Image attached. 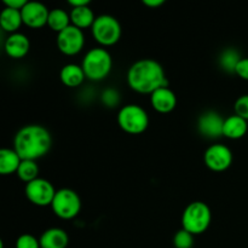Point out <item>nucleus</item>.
I'll return each mask as SVG.
<instances>
[{"instance_id":"obj_15","label":"nucleus","mask_w":248,"mask_h":248,"mask_svg":"<svg viewBox=\"0 0 248 248\" xmlns=\"http://www.w3.org/2000/svg\"><path fill=\"white\" fill-rule=\"evenodd\" d=\"M41 248H67L69 244V236L62 228H50L41 234Z\"/></svg>"},{"instance_id":"obj_30","label":"nucleus","mask_w":248,"mask_h":248,"mask_svg":"<svg viewBox=\"0 0 248 248\" xmlns=\"http://www.w3.org/2000/svg\"><path fill=\"white\" fill-rule=\"evenodd\" d=\"M143 4L148 7H159L165 4V0H143Z\"/></svg>"},{"instance_id":"obj_26","label":"nucleus","mask_w":248,"mask_h":248,"mask_svg":"<svg viewBox=\"0 0 248 248\" xmlns=\"http://www.w3.org/2000/svg\"><path fill=\"white\" fill-rule=\"evenodd\" d=\"M16 248H41L40 241L31 234H22L17 237Z\"/></svg>"},{"instance_id":"obj_22","label":"nucleus","mask_w":248,"mask_h":248,"mask_svg":"<svg viewBox=\"0 0 248 248\" xmlns=\"http://www.w3.org/2000/svg\"><path fill=\"white\" fill-rule=\"evenodd\" d=\"M241 56H240L239 51L236 48L228 47L220 52L218 62H219L220 68L227 73H235L237 64L241 61Z\"/></svg>"},{"instance_id":"obj_5","label":"nucleus","mask_w":248,"mask_h":248,"mask_svg":"<svg viewBox=\"0 0 248 248\" xmlns=\"http://www.w3.org/2000/svg\"><path fill=\"white\" fill-rule=\"evenodd\" d=\"M118 124L125 132L140 135L149 126V115L140 104H126L119 110Z\"/></svg>"},{"instance_id":"obj_11","label":"nucleus","mask_w":248,"mask_h":248,"mask_svg":"<svg viewBox=\"0 0 248 248\" xmlns=\"http://www.w3.org/2000/svg\"><path fill=\"white\" fill-rule=\"evenodd\" d=\"M225 119L215 110H208L201 114L198 119V130L203 137L215 140L223 136V126Z\"/></svg>"},{"instance_id":"obj_7","label":"nucleus","mask_w":248,"mask_h":248,"mask_svg":"<svg viewBox=\"0 0 248 248\" xmlns=\"http://www.w3.org/2000/svg\"><path fill=\"white\" fill-rule=\"evenodd\" d=\"M51 208L61 219H73L81 210V199L73 189H58L51 203Z\"/></svg>"},{"instance_id":"obj_16","label":"nucleus","mask_w":248,"mask_h":248,"mask_svg":"<svg viewBox=\"0 0 248 248\" xmlns=\"http://www.w3.org/2000/svg\"><path fill=\"white\" fill-rule=\"evenodd\" d=\"M248 131V121L241 116L232 114L224 120L223 126V136L229 140H240L244 137Z\"/></svg>"},{"instance_id":"obj_19","label":"nucleus","mask_w":248,"mask_h":248,"mask_svg":"<svg viewBox=\"0 0 248 248\" xmlns=\"http://www.w3.org/2000/svg\"><path fill=\"white\" fill-rule=\"evenodd\" d=\"M22 159L14 148H2L0 150V173L2 176L16 173Z\"/></svg>"},{"instance_id":"obj_13","label":"nucleus","mask_w":248,"mask_h":248,"mask_svg":"<svg viewBox=\"0 0 248 248\" xmlns=\"http://www.w3.org/2000/svg\"><path fill=\"white\" fill-rule=\"evenodd\" d=\"M4 50L9 57L19 60L28 55L29 50H31V41L26 34L19 33V31L9 34L5 40Z\"/></svg>"},{"instance_id":"obj_28","label":"nucleus","mask_w":248,"mask_h":248,"mask_svg":"<svg viewBox=\"0 0 248 248\" xmlns=\"http://www.w3.org/2000/svg\"><path fill=\"white\" fill-rule=\"evenodd\" d=\"M235 74L241 78L242 80L248 81V57H242L235 69Z\"/></svg>"},{"instance_id":"obj_21","label":"nucleus","mask_w":248,"mask_h":248,"mask_svg":"<svg viewBox=\"0 0 248 248\" xmlns=\"http://www.w3.org/2000/svg\"><path fill=\"white\" fill-rule=\"evenodd\" d=\"M70 24H72V21H70L69 12L65 11L64 9H61V7L50 10L47 19V26L50 27V29H52L53 31L58 34L63 29L69 27Z\"/></svg>"},{"instance_id":"obj_20","label":"nucleus","mask_w":248,"mask_h":248,"mask_svg":"<svg viewBox=\"0 0 248 248\" xmlns=\"http://www.w3.org/2000/svg\"><path fill=\"white\" fill-rule=\"evenodd\" d=\"M70 21H72L73 26L78 27L80 29L89 28L92 27L94 19L97 16H94L93 10L90 7V5H85V6L79 7H72L69 11Z\"/></svg>"},{"instance_id":"obj_31","label":"nucleus","mask_w":248,"mask_h":248,"mask_svg":"<svg viewBox=\"0 0 248 248\" xmlns=\"http://www.w3.org/2000/svg\"><path fill=\"white\" fill-rule=\"evenodd\" d=\"M68 4L72 7H79V6H85V5H90L89 0H69Z\"/></svg>"},{"instance_id":"obj_8","label":"nucleus","mask_w":248,"mask_h":248,"mask_svg":"<svg viewBox=\"0 0 248 248\" xmlns=\"http://www.w3.org/2000/svg\"><path fill=\"white\" fill-rule=\"evenodd\" d=\"M56 189L50 181L45 178H36L26 184L24 194L33 205L39 207L51 206L56 195Z\"/></svg>"},{"instance_id":"obj_10","label":"nucleus","mask_w":248,"mask_h":248,"mask_svg":"<svg viewBox=\"0 0 248 248\" xmlns=\"http://www.w3.org/2000/svg\"><path fill=\"white\" fill-rule=\"evenodd\" d=\"M85 45V34L82 29L70 24L57 34L58 50L67 56H74L81 52Z\"/></svg>"},{"instance_id":"obj_6","label":"nucleus","mask_w":248,"mask_h":248,"mask_svg":"<svg viewBox=\"0 0 248 248\" xmlns=\"http://www.w3.org/2000/svg\"><path fill=\"white\" fill-rule=\"evenodd\" d=\"M91 31L94 40L103 47L115 45L120 40L123 29L118 18L111 15L103 14L96 17L91 27Z\"/></svg>"},{"instance_id":"obj_3","label":"nucleus","mask_w":248,"mask_h":248,"mask_svg":"<svg viewBox=\"0 0 248 248\" xmlns=\"http://www.w3.org/2000/svg\"><path fill=\"white\" fill-rule=\"evenodd\" d=\"M81 67L86 75V79L91 81H102L111 72L113 58L107 48L102 46L92 47L82 58Z\"/></svg>"},{"instance_id":"obj_9","label":"nucleus","mask_w":248,"mask_h":248,"mask_svg":"<svg viewBox=\"0 0 248 248\" xmlns=\"http://www.w3.org/2000/svg\"><path fill=\"white\" fill-rule=\"evenodd\" d=\"M234 160L232 149L222 143H215L206 149L203 161L210 170L215 172H223L229 169Z\"/></svg>"},{"instance_id":"obj_25","label":"nucleus","mask_w":248,"mask_h":248,"mask_svg":"<svg viewBox=\"0 0 248 248\" xmlns=\"http://www.w3.org/2000/svg\"><path fill=\"white\" fill-rule=\"evenodd\" d=\"M101 101L108 108H115L120 102V94H119L118 90L109 87L106 89L101 94Z\"/></svg>"},{"instance_id":"obj_23","label":"nucleus","mask_w":248,"mask_h":248,"mask_svg":"<svg viewBox=\"0 0 248 248\" xmlns=\"http://www.w3.org/2000/svg\"><path fill=\"white\" fill-rule=\"evenodd\" d=\"M39 171L40 170H39L36 161H34V160H22L16 174L21 181L26 182L27 184L29 182L34 181V179L39 178Z\"/></svg>"},{"instance_id":"obj_2","label":"nucleus","mask_w":248,"mask_h":248,"mask_svg":"<svg viewBox=\"0 0 248 248\" xmlns=\"http://www.w3.org/2000/svg\"><path fill=\"white\" fill-rule=\"evenodd\" d=\"M52 145V136L45 126L38 124L26 125L17 131L14 149L22 160H34L45 156Z\"/></svg>"},{"instance_id":"obj_29","label":"nucleus","mask_w":248,"mask_h":248,"mask_svg":"<svg viewBox=\"0 0 248 248\" xmlns=\"http://www.w3.org/2000/svg\"><path fill=\"white\" fill-rule=\"evenodd\" d=\"M26 4L27 0H4L5 6L11 7V9L15 10H22Z\"/></svg>"},{"instance_id":"obj_24","label":"nucleus","mask_w":248,"mask_h":248,"mask_svg":"<svg viewBox=\"0 0 248 248\" xmlns=\"http://www.w3.org/2000/svg\"><path fill=\"white\" fill-rule=\"evenodd\" d=\"M194 235L186 232L182 228L181 230L174 234L173 236V247L174 248H193L194 247Z\"/></svg>"},{"instance_id":"obj_14","label":"nucleus","mask_w":248,"mask_h":248,"mask_svg":"<svg viewBox=\"0 0 248 248\" xmlns=\"http://www.w3.org/2000/svg\"><path fill=\"white\" fill-rule=\"evenodd\" d=\"M150 104L157 113H171L177 107V96L169 86L161 87L150 94Z\"/></svg>"},{"instance_id":"obj_4","label":"nucleus","mask_w":248,"mask_h":248,"mask_svg":"<svg viewBox=\"0 0 248 248\" xmlns=\"http://www.w3.org/2000/svg\"><path fill=\"white\" fill-rule=\"evenodd\" d=\"M212 220L210 206L203 201H193L189 203L182 215V228L195 235L203 234Z\"/></svg>"},{"instance_id":"obj_17","label":"nucleus","mask_w":248,"mask_h":248,"mask_svg":"<svg viewBox=\"0 0 248 248\" xmlns=\"http://www.w3.org/2000/svg\"><path fill=\"white\" fill-rule=\"evenodd\" d=\"M60 79L62 84L67 87H78L84 82L86 75H85L81 64L68 63L61 68Z\"/></svg>"},{"instance_id":"obj_27","label":"nucleus","mask_w":248,"mask_h":248,"mask_svg":"<svg viewBox=\"0 0 248 248\" xmlns=\"http://www.w3.org/2000/svg\"><path fill=\"white\" fill-rule=\"evenodd\" d=\"M235 114L248 121V94H242L235 101Z\"/></svg>"},{"instance_id":"obj_12","label":"nucleus","mask_w":248,"mask_h":248,"mask_svg":"<svg viewBox=\"0 0 248 248\" xmlns=\"http://www.w3.org/2000/svg\"><path fill=\"white\" fill-rule=\"evenodd\" d=\"M23 24L29 28H41L47 24L50 10L45 4L40 1H27L21 10Z\"/></svg>"},{"instance_id":"obj_1","label":"nucleus","mask_w":248,"mask_h":248,"mask_svg":"<svg viewBox=\"0 0 248 248\" xmlns=\"http://www.w3.org/2000/svg\"><path fill=\"white\" fill-rule=\"evenodd\" d=\"M126 79L128 86L138 93L152 94L161 87L169 86L164 67L152 58H142L132 63Z\"/></svg>"},{"instance_id":"obj_18","label":"nucleus","mask_w":248,"mask_h":248,"mask_svg":"<svg viewBox=\"0 0 248 248\" xmlns=\"http://www.w3.org/2000/svg\"><path fill=\"white\" fill-rule=\"evenodd\" d=\"M23 24L21 10H15L11 7H4L0 14V27L7 33H17Z\"/></svg>"}]
</instances>
